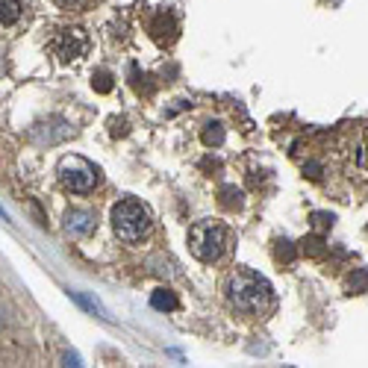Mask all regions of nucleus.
<instances>
[{
  "label": "nucleus",
  "mask_w": 368,
  "mask_h": 368,
  "mask_svg": "<svg viewBox=\"0 0 368 368\" xmlns=\"http://www.w3.org/2000/svg\"><path fill=\"white\" fill-rule=\"evenodd\" d=\"M59 180H62L68 192L86 195V192H92L97 183V168L83 156H65L62 162H59Z\"/></svg>",
  "instance_id": "4"
},
{
  "label": "nucleus",
  "mask_w": 368,
  "mask_h": 368,
  "mask_svg": "<svg viewBox=\"0 0 368 368\" xmlns=\"http://www.w3.org/2000/svg\"><path fill=\"white\" fill-rule=\"evenodd\" d=\"M347 289H351V295H360L368 289V268H360V271L351 274V280H347Z\"/></svg>",
  "instance_id": "13"
},
{
  "label": "nucleus",
  "mask_w": 368,
  "mask_h": 368,
  "mask_svg": "<svg viewBox=\"0 0 368 368\" xmlns=\"http://www.w3.org/2000/svg\"><path fill=\"white\" fill-rule=\"evenodd\" d=\"M71 297H74V301H77L79 306H83V310H88V312H97L101 318H109V312L103 310L101 304L95 301V297H88V295H83V292H71Z\"/></svg>",
  "instance_id": "12"
},
{
  "label": "nucleus",
  "mask_w": 368,
  "mask_h": 368,
  "mask_svg": "<svg viewBox=\"0 0 368 368\" xmlns=\"http://www.w3.org/2000/svg\"><path fill=\"white\" fill-rule=\"evenodd\" d=\"M292 256H295L292 242H277V260H286V262H289Z\"/></svg>",
  "instance_id": "17"
},
{
  "label": "nucleus",
  "mask_w": 368,
  "mask_h": 368,
  "mask_svg": "<svg viewBox=\"0 0 368 368\" xmlns=\"http://www.w3.org/2000/svg\"><path fill=\"white\" fill-rule=\"evenodd\" d=\"M221 204L224 206H238V204H242V192L233 188V186H224L221 188Z\"/></svg>",
  "instance_id": "15"
},
{
  "label": "nucleus",
  "mask_w": 368,
  "mask_h": 368,
  "mask_svg": "<svg viewBox=\"0 0 368 368\" xmlns=\"http://www.w3.org/2000/svg\"><path fill=\"white\" fill-rule=\"evenodd\" d=\"M53 51H56V56H59V62H74V59L86 56V51H88V36H86V29H79V27L62 29V33L53 38Z\"/></svg>",
  "instance_id": "5"
},
{
  "label": "nucleus",
  "mask_w": 368,
  "mask_h": 368,
  "mask_svg": "<svg viewBox=\"0 0 368 368\" xmlns=\"http://www.w3.org/2000/svg\"><path fill=\"white\" fill-rule=\"evenodd\" d=\"M62 365H83V363H79V356H77V354H68Z\"/></svg>",
  "instance_id": "20"
},
{
  "label": "nucleus",
  "mask_w": 368,
  "mask_h": 368,
  "mask_svg": "<svg viewBox=\"0 0 368 368\" xmlns=\"http://www.w3.org/2000/svg\"><path fill=\"white\" fill-rule=\"evenodd\" d=\"M21 12H24V3H21V0H0V27L18 24Z\"/></svg>",
  "instance_id": "7"
},
{
  "label": "nucleus",
  "mask_w": 368,
  "mask_h": 368,
  "mask_svg": "<svg viewBox=\"0 0 368 368\" xmlns=\"http://www.w3.org/2000/svg\"><path fill=\"white\" fill-rule=\"evenodd\" d=\"M224 127L221 124H206V130H204V145L206 147H221L224 145Z\"/></svg>",
  "instance_id": "11"
},
{
  "label": "nucleus",
  "mask_w": 368,
  "mask_h": 368,
  "mask_svg": "<svg viewBox=\"0 0 368 368\" xmlns=\"http://www.w3.org/2000/svg\"><path fill=\"white\" fill-rule=\"evenodd\" d=\"M0 74H3V59H0Z\"/></svg>",
  "instance_id": "22"
},
{
  "label": "nucleus",
  "mask_w": 368,
  "mask_h": 368,
  "mask_svg": "<svg viewBox=\"0 0 368 368\" xmlns=\"http://www.w3.org/2000/svg\"><path fill=\"white\" fill-rule=\"evenodd\" d=\"M65 230L71 236H88L95 230V215L88 210H71L65 215Z\"/></svg>",
  "instance_id": "6"
},
{
  "label": "nucleus",
  "mask_w": 368,
  "mask_h": 368,
  "mask_svg": "<svg viewBox=\"0 0 368 368\" xmlns=\"http://www.w3.org/2000/svg\"><path fill=\"white\" fill-rule=\"evenodd\" d=\"M151 29H154V38H156V42H171L174 33H177V24H174L171 15H159L156 24H154Z\"/></svg>",
  "instance_id": "9"
},
{
  "label": "nucleus",
  "mask_w": 368,
  "mask_h": 368,
  "mask_svg": "<svg viewBox=\"0 0 368 368\" xmlns=\"http://www.w3.org/2000/svg\"><path fill=\"white\" fill-rule=\"evenodd\" d=\"M304 171H310V177H312V180H318V177H321V165H315V162H310V165H306V168H304Z\"/></svg>",
  "instance_id": "18"
},
{
  "label": "nucleus",
  "mask_w": 368,
  "mask_h": 368,
  "mask_svg": "<svg viewBox=\"0 0 368 368\" xmlns=\"http://www.w3.org/2000/svg\"><path fill=\"white\" fill-rule=\"evenodd\" d=\"M304 251L310 254V256H321V254H324V242H321V238H306V242H304Z\"/></svg>",
  "instance_id": "16"
},
{
  "label": "nucleus",
  "mask_w": 368,
  "mask_h": 368,
  "mask_svg": "<svg viewBox=\"0 0 368 368\" xmlns=\"http://www.w3.org/2000/svg\"><path fill=\"white\" fill-rule=\"evenodd\" d=\"M224 245H227V230L215 221H197L188 230V247H192L195 260L201 262H215L224 254Z\"/></svg>",
  "instance_id": "3"
},
{
  "label": "nucleus",
  "mask_w": 368,
  "mask_h": 368,
  "mask_svg": "<svg viewBox=\"0 0 368 368\" xmlns=\"http://www.w3.org/2000/svg\"><path fill=\"white\" fill-rule=\"evenodd\" d=\"M92 86L97 88V92H112V74H109V71H97L95 77H92Z\"/></svg>",
  "instance_id": "14"
},
{
  "label": "nucleus",
  "mask_w": 368,
  "mask_h": 368,
  "mask_svg": "<svg viewBox=\"0 0 368 368\" xmlns=\"http://www.w3.org/2000/svg\"><path fill=\"white\" fill-rule=\"evenodd\" d=\"M53 127L56 124H42V127H36V130H33V136H36V142H47V145H53V142H62V138H68V136H71V127H62V130H53Z\"/></svg>",
  "instance_id": "8"
},
{
  "label": "nucleus",
  "mask_w": 368,
  "mask_h": 368,
  "mask_svg": "<svg viewBox=\"0 0 368 368\" xmlns=\"http://www.w3.org/2000/svg\"><path fill=\"white\" fill-rule=\"evenodd\" d=\"M312 218H315V224H318V227H324V224H333V215H321V212H315Z\"/></svg>",
  "instance_id": "19"
},
{
  "label": "nucleus",
  "mask_w": 368,
  "mask_h": 368,
  "mask_svg": "<svg viewBox=\"0 0 368 368\" xmlns=\"http://www.w3.org/2000/svg\"><path fill=\"white\" fill-rule=\"evenodd\" d=\"M151 304H154V310H177V306H180V301L174 297V292H168V289H156L154 297H151Z\"/></svg>",
  "instance_id": "10"
},
{
  "label": "nucleus",
  "mask_w": 368,
  "mask_h": 368,
  "mask_svg": "<svg viewBox=\"0 0 368 368\" xmlns=\"http://www.w3.org/2000/svg\"><path fill=\"white\" fill-rule=\"evenodd\" d=\"M112 227H115L118 238L136 242V238H142L147 230H151V212H147L145 204L127 197V201L112 206Z\"/></svg>",
  "instance_id": "2"
},
{
  "label": "nucleus",
  "mask_w": 368,
  "mask_h": 368,
  "mask_svg": "<svg viewBox=\"0 0 368 368\" xmlns=\"http://www.w3.org/2000/svg\"><path fill=\"white\" fill-rule=\"evenodd\" d=\"M59 3H62V6H83L86 0H59Z\"/></svg>",
  "instance_id": "21"
},
{
  "label": "nucleus",
  "mask_w": 368,
  "mask_h": 368,
  "mask_svg": "<svg viewBox=\"0 0 368 368\" xmlns=\"http://www.w3.org/2000/svg\"><path fill=\"white\" fill-rule=\"evenodd\" d=\"M224 292H227V301H230L238 312H247V315H265L274 306L271 283L256 271H251V268H236V271L227 277Z\"/></svg>",
  "instance_id": "1"
}]
</instances>
